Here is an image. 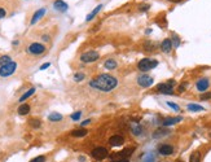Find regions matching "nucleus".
Segmentation results:
<instances>
[{
	"label": "nucleus",
	"mask_w": 211,
	"mask_h": 162,
	"mask_svg": "<svg viewBox=\"0 0 211 162\" xmlns=\"http://www.w3.org/2000/svg\"><path fill=\"white\" fill-rule=\"evenodd\" d=\"M104 67L106 69V70H116L118 67V62L114 60V58H108V60L104 62Z\"/></svg>",
	"instance_id": "17"
},
{
	"label": "nucleus",
	"mask_w": 211,
	"mask_h": 162,
	"mask_svg": "<svg viewBox=\"0 0 211 162\" xmlns=\"http://www.w3.org/2000/svg\"><path fill=\"white\" fill-rule=\"evenodd\" d=\"M62 114H60V113H57V112H52L49 115H48V121L49 122H60L62 121Z\"/></svg>",
	"instance_id": "24"
},
{
	"label": "nucleus",
	"mask_w": 211,
	"mask_h": 162,
	"mask_svg": "<svg viewBox=\"0 0 211 162\" xmlns=\"http://www.w3.org/2000/svg\"><path fill=\"white\" fill-rule=\"evenodd\" d=\"M149 7L150 5H148V4H144V5H140V8H139V9H140L141 12H146L148 9H149Z\"/></svg>",
	"instance_id": "39"
},
{
	"label": "nucleus",
	"mask_w": 211,
	"mask_h": 162,
	"mask_svg": "<svg viewBox=\"0 0 211 162\" xmlns=\"http://www.w3.org/2000/svg\"><path fill=\"white\" fill-rule=\"evenodd\" d=\"M114 162H129L128 160H118V161H114Z\"/></svg>",
	"instance_id": "43"
},
{
	"label": "nucleus",
	"mask_w": 211,
	"mask_h": 162,
	"mask_svg": "<svg viewBox=\"0 0 211 162\" xmlns=\"http://www.w3.org/2000/svg\"><path fill=\"white\" fill-rule=\"evenodd\" d=\"M87 134H88V130H85L84 127L75 129L71 131V136H74V137H84V136H87Z\"/></svg>",
	"instance_id": "19"
},
{
	"label": "nucleus",
	"mask_w": 211,
	"mask_h": 162,
	"mask_svg": "<svg viewBox=\"0 0 211 162\" xmlns=\"http://www.w3.org/2000/svg\"><path fill=\"white\" fill-rule=\"evenodd\" d=\"M45 13H47V9L45 8H40V9H38V11L32 14V18H31V21H30V25H35V23L38 21H40V19L45 16Z\"/></svg>",
	"instance_id": "13"
},
{
	"label": "nucleus",
	"mask_w": 211,
	"mask_h": 162,
	"mask_svg": "<svg viewBox=\"0 0 211 162\" xmlns=\"http://www.w3.org/2000/svg\"><path fill=\"white\" fill-rule=\"evenodd\" d=\"M30 162H45V157L44 156H38L35 158H32Z\"/></svg>",
	"instance_id": "36"
},
{
	"label": "nucleus",
	"mask_w": 211,
	"mask_h": 162,
	"mask_svg": "<svg viewBox=\"0 0 211 162\" xmlns=\"http://www.w3.org/2000/svg\"><path fill=\"white\" fill-rule=\"evenodd\" d=\"M88 86L91 88H93L96 91H100V92H112L113 90H116L117 86H118V79L114 75L112 74H108V73H104V74H100L97 77L92 78L89 81Z\"/></svg>",
	"instance_id": "1"
},
{
	"label": "nucleus",
	"mask_w": 211,
	"mask_h": 162,
	"mask_svg": "<svg viewBox=\"0 0 211 162\" xmlns=\"http://www.w3.org/2000/svg\"><path fill=\"white\" fill-rule=\"evenodd\" d=\"M210 137H211V132H210Z\"/></svg>",
	"instance_id": "47"
},
{
	"label": "nucleus",
	"mask_w": 211,
	"mask_h": 162,
	"mask_svg": "<svg viewBox=\"0 0 211 162\" xmlns=\"http://www.w3.org/2000/svg\"><path fill=\"white\" fill-rule=\"evenodd\" d=\"M186 109H188L189 112H203L205 108L198 105V104H188L186 105Z\"/></svg>",
	"instance_id": "25"
},
{
	"label": "nucleus",
	"mask_w": 211,
	"mask_h": 162,
	"mask_svg": "<svg viewBox=\"0 0 211 162\" xmlns=\"http://www.w3.org/2000/svg\"><path fill=\"white\" fill-rule=\"evenodd\" d=\"M73 78H74L75 82H82L83 79H85V74H84V73H82V71H76Z\"/></svg>",
	"instance_id": "31"
},
{
	"label": "nucleus",
	"mask_w": 211,
	"mask_h": 162,
	"mask_svg": "<svg viewBox=\"0 0 211 162\" xmlns=\"http://www.w3.org/2000/svg\"><path fill=\"white\" fill-rule=\"evenodd\" d=\"M171 42H172V47L174 48H177L180 46V38L176 35V34H172V39H171Z\"/></svg>",
	"instance_id": "32"
},
{
	"label": "nucleus",
	"mask_w": 211,
	"mask_h": 162,
	"mask_svg": "<svg viewBox=\"0 0 211 162\" xmlns=\"http://www.w3.org/2000/svg\"><path fill=\"white\" fill-rule=\"evenodd\" d=\"M45 46L44 44H42V43H38V42H34V43H31L30 46H28L26 48V51L30 53V55H34V56H38V55H42V53H44L45 52Z\"/></svg>",
	"instance_id": "8"
},
{
	"label": "nucleus",
	"mask_w": 211,
	"mask_h": 162,
	"mask_svg": "<svg viewBox=\"0 0 211 162\" xmlns=\"http://www.w3.org/2000/svg\"><path fill=\"white\" fill-rule=\"evenodd\" d=\"M51 66V62H45V64H43V65L39 67V70H45V69H48V67H49Z\"/></svg>",
	"instance_id": "38"
},
{
	"label": "nucleus",
	"mask_w": 211,
	"mask_h": 162,
	"mask_svg": "<svg viewBox=\"0 0 211 162\" xmlns=\"http://www.w3.org/2000/svg\"><path fill=\"white\" fill-rule=\"evenodd\" d=\"M172 42H171V39H165L163 42L161 43V51L163 52V53H170L172 51Z\"/></svg>",
	"instance_id": "16"
},
{
	"label": "nucleus",
	"mask_w": 211,
	"mask_h": 162,
	"mask_svg": "<svg viewBox=\"0 0 211 162\" xmlns=\"http://www.w3.org/2000/svg\"><path fill=\"white\" fill-rule=\"evenodd\" d=\"M89 123H91V119H85V121H83L82 123H80V126L84 127V126H87V125H89Z\"/></svg>",
	"instance_id": "41"
},
{
	"label": "nucleus",
	"mask_w": 211,
	"mask_h": 162,
	"mask_svg": "<svg viewBox=\"0 0 211 162\" xmlns=\"http://www.w3.org/2000/svg\"><path fill=\"white\" fill-rule=\"evenodd\" d=\"M199 99L202 100V101H207V100H210V99H211V92H203V94L201 95Z\"/></svg>",
	"instance_id": "35"
},
{
	"label": "nucleus",
	"mask_w": 211,
	"mask_h": 162,
	"mask_svg": "<svg viewBox=\"0 0 211 162\" xmlns=\"http://www.w3.org/2000/svg\"><path fill=\"white\" fill-rule=\"evenodd\" d=\"M9 62H12V57L9 56V55H4L0 57V66H4V65H7V64Z\"/></svg>",
	"instance_id": "28"
},
{
	"label": "nucleus",
	"mask_w": 211,
	"mask_h": 162,
	"mask_svg": "<svg viewBox=\"0 0 211 162\" xmlns=\"http://www.w3.org/2000/svg\"><path fill=\"white\" fill-rule=\"evenodd\" d=\"M91 156L97 161H102V160L109 157V152L105 146H96V148H93L92 152H91Z\"/></svg>",
	"instance_id": "7"
},
{
	"label": "nucleus",
	"mask_w": 211,
	"mask_h": 162,
	"mask_svg": "<svg viewBox=\"0 0 211 162\" xmlns=\"http://www.w3.org/2000/svg\"><path fill=\"white\" fill-rule=\"evenodd\" d=\"M150 33H152L150 29H146V30H145V34H146V35H148V34H150Z\"/></svg>",
	"instance_id": "45"
},
{
	"label": "nucleus",
	"mask_w": 211,
	"mask_h": 162,
	"mask_svg": "<svg viewBox=\"0 0 211 162\" xmlns=\"http://www.w3.org/2000/svg\"><path fill=\"white\" fill-rule=\"evenodd\" d=\"M133 150H135V148H124L122 150H119V152H116V153H113L112 156H110V160H112L113 162L114 161H118V160H128V157L129 156H132L133 153Z\"/></svg>",
	"instance_id": "5"
},
{
	"label": "nucleus",
	"mask_w": 211,
	"mask_h": 162,
	"mask_svg": "<svg viewBox=\"0 0 211 162\" xmlns=\"http://www.w3.org/2000/svg\"><path fill=\"white\" fill-rule=\"evenodd\" d=\"M209 87H210V79L209 78H201V79H198L197 82H196V90L202 92V94L209 90Z\"/></svg>",
	"instance_id": "10"
},
{
	"label": "nucleus",
	"mask_w": 211,
	"mask_h": 162,
	"mask_svg": "<svg viewBox=\"0 0 211 162\" xmlns=\"http://www.w3.org/2000/svg\"><path fill=\"white\" fill-rule=\"evenodd\" d=\"M154 48H156V44L153 42H150V40H148V42L144 43V50H145L146 52H153V51H154Z\"/></svg>",
	"instance_id": "26"
},
{
	"label": "nucleus",
	"mask_w": 211,
	"mask_h": 162,
	"mask_svg": "<svg viewBox=\"0 0 211 162\" xmlns=\"http://www.w3.org/2000/svg\"><path fill=\"white\" fill-rule=\"evenodd\" d=\"M141 162H156V157L153 153H146V154H144Z\"/></svg>",
	"instance_id": "29"
},
{
	"label": "nucleus",
	"mask_w": 211,
	"mask_h": 162,
	"mask_svg": "<svg viewBox=\"0 0 211 162\" xmlns=\"http://www.w3.org/2000/svg\"><path fill=\"white\" fill-rule=\"evenodd\" d=\"M136 82L141 88H149L153 83H154V79L148 74H141L136 78Z\"/></svg>",
	"instance_id": "9"
},
{
	"label": "nucleus",
	"mask_w": 211,
	"mask_h": 162,
	"mask_svg": "<svg viewBox=\"0 0 211 162\" xmlns=\"http://www.w3.org/2000/svg\"><path fill=\"white\" fill-rule=\"evenodd\" d=\"M30 109H31L30 105L23 102V104L20 105V108L17 109V112H18V114H20V115H27L28 113H30Z\"/></svg>",
	"instance_id": "22"
},
{
	"label": "nucleus",
	"mask_w": 211,
	"mask_h": 162,
	"mask_svg": "<svg viewBox=\"0 0 211 162\" xmlns=\"http://www.w3.org/2000/svg\"><path fill=\"white\" fill-rule=\"evenodd\" d=\"M80 117H82V110H76V112H74V113H71V114H70L71 121H74V122H78L80 119Z\"/></svg>",
	"instance_id": "30"
},
{
	"label": "nucleus",
	"mask_w": 211,
	"mask_h": 162,
	"mask_svg": "<svg viewBox=\"0 0 211 162\" xmlns=\"http://www.w3.org/2000/svg\"><path fill=\"white\" fill-rule=\"evenodd\" d=\"M129 130H131V134L135 135V136H140L142 134V127L139 125V123H131V127H129Z\"/></svg>",
	"instance_id": "20"
},
{
	"label": "nucleus",
	"mask_w": 211,
	"mask_h": 162,
	"mask_svg": "<svg viewBox=\"0 0 211 162\" xmlns=\"http://www.w3.org/2000/svg\"><path fill=\"white\" fill-rule=\"evenodd\" d=\"M174 146L171 144H161L158 146V153L162 154V156H171L174 153Z\"/></svg>",
	"instance_id": "12"
},
{
	"label": "nucleus",
	"mask_w": 211,
	"mask_h": 162,
	"mask_svg": "<svg viewBox=\"0 0 211 162\" xmlns=\"http://www.w3.org/2000/svg\"><path fill=\"white\" fill-rule=\"evenodd\" d=\"M185 87H186V84H185V83H184V84H181V86H179V88H177V91H179L180 94H181V92H184V91H185Z\"/></svg>",
	"instance_id": "40"
},
{
	"label": "nucleus",
	"mask_w": 211,
	"mask_h": 162,
	"mask_svg": "<svg viewBox=\"0 0 211 162\" xmlns=\"http://www.w3.org/2000/svg\"><path fill=\"white\" fill-rule=\"evenodd\" d=\"M189 162H201V153L199 152H193L189 157Z\"/></svg>",
	"instance_id": "27"
},
{
	"label": "nucleus",
	"mask_w": 211,
	"mask_h": 162,
	"mask_svg": "<svg viewBox=\"0 0 211 162\" xmlns=\"http://www.w3.org/2000/svg\"><path fill=\"white\" fill-rule=\"evenodd\" d=\"M42 39H43V40H44V42H49V40H51L49 35H43V36H42Z\"/></svg>",
	"instance_id": "42"
},
{
	"label": "nucleus",
	"mask_w": 211,
	"mask_h": 162,
	"mask_svg": "<svg viewBox=\"0 0 211 162\" xmlns=\"http://www.w3.org/2000/svg\"><path fill=\"white\" fill-rule=\"evenodd\" d=\"M180 121H183V117H169L162 121V126L163 127H169V126H174L176 123H179Z\"/></svg>",
	"instance_id": "15"
},
{
	"label": "nucleus",
	"mask_w": 211,
	"mask_h": 162,
	"mask_svg": "<svg viewBox=\"0 0 211 162\" xmlns=\"http://www.w3.org/2000/svg\"><path fill=\"white\" fill-rule=\"evenodd\" d=\"M30 126L32 127V129H39V127L42 126V122H40V119L31 118V119H30Z\"/></svg>",
	"instance_id": "33"
},
{
	"label": "nucleus",
	"mask_w": 211,
	"mask_h": 162,
	"mask_svg": "<svg viewBox=\"0 0 211 162\" xmlns=\"http://www.w3.org/2000/svg\"><path fill=\"white\" fill-rule=\"evenodd\" d=\"M102 4H99V5L97 7H96L95 9H93V11L92 12H91L89 14H87V17H85V22H89V21H92V19L96 17V16H97V14H99V12L100 11H101V9H102Z\"/></svg>",
	"instance_id": "18"
},
{
	"label": "nucleus",
	"mask_w": 211,
	"mask_h": 162,
	"mask_svg": "<svg viewBox=\"0 0 211 162\" xmlns=\"http://www.w3.org/2000/svg\"><path fill=\"white\" fill-rule=\"evenodd\" d=\"M157 66H158V61L156 60V58H150V57L141 58V60L137 62V69L142 73L150 71V70H153V69H156Z\"/></svg>",
	"instance_id": "2"
},
{
	"label": "nucleus",
	"mask_w": 211,
	"mask_h": 162,
	"mask_svg": "<svg viewBox=\"0 0 211 162\" xmlns=\"http://www.w3.org/2000/svg\"><path fill=\"white\" fill-rule=\"evenodd\" d=\"M169 134H170L169 129H158V130H156L154 132H153V137L158 139V137H163V136L169 135Z\"/></svg>",
	"instance_id": "23"
},
{
	"label": "nucleus",
	"mask_w": 211,
	"mask_h": 162,
	"mask_svg": "<svg viewBox=\"0 0 211 162\" xmlns=\"http://www.w3.org/2000/svg\"><path fill=\"white\" fill-rule=\"evenodd\" d=\"M175 84H176V81L170 79L165 83H159L156 90H157V92H159L162 95H172L174 94V86Z\"/></svg>",
	"instance_id": "3"
},
{
	"label": "nucleus",
	"mask_w": 211,
	"mask_h": 162,
	"mask_svg": "<svg viewBox=\"0 0 211 162\" xmlns=\"http://www.w3.org/2000/svg\"><path fill=\"white\" fill-rule=\"evenodd\" d=\"M17 70V62H9L7 65L4 66H0V77L2 78H7V77H11L12 74H14Z\"/></svg>",
	"instance_id": "6"
},
{
	"label": "nucleus",
	"mask_w": 211,
	"mask_h": 162,
	"mask_svg": "<svg viewBox=\"0 0 211 162\" xmlns=\"http://www.w3.org/2000/svg\"><path fill=\"white\" fill-rule=\"evenodd\" d=\"M108 143L110 144V146H121L124 144V137L122 135H113L109 137V141Z\"/></svg>",
	"instance_id": "11"
},
{
	"label": "nucleus",
	"mask_w": 211,
	"mask_h": 162,
	"mask_svg": "<svg viewBox=\"0 0 211 162\" xmlns=\"http://www.w3.org/2000/svg\"><path fill=\"white\" fill-rule=\"evenodd\" d=\"M35 91H36V88H35V87H31L30 90H27V91L25 92V94H23V95L20 97V100H18V101H20L21 104H23V102H25V101L28 99V97H31L32 95L35 94Z\"/></svg>",
	"instance_id": "21"
},
{
	"label": "nucleus",
	"mask_w": 211,
	"mask_h": 162,
	"mask_svg": "<svg viewBox=\"0 0 211 162\" xmlns=\"http://www.w3.org/2000/svg\"><path fill=\"white\" fill-rule=\"evenodd\" d=\"M169 2H171V3H180L181 0H169Z\"/></svg>",
	"instance_id": "44"
},
{
	"label": "nucleus",
	"mask_w": 211,
	"mask_h": 162,
	"mask_svg": "<svg viewBox=\"0 0 211 162\" xmlns=\"http://www.w3.org/2000/svg\"><path fill=\"white\" fill-rule=\"evenodd\" d=\"M53 8H55V11H57V12H60V13H65V12H68L69 5H68V3H65V2H64V0H55V3H53Z\"/></svg>",
	"instance_id": "14"
},
{
	"label": "nucleus",
	"mask_w": 211,
	"mask_h": 162,
	"mask_svg": "<svg viewBox=\"0 0 211 162\" xmlns=\"http://www.w3.org/2000/svg\"><path fill=\"white\" fill-rule=\"evenodd\" d=\"M166 104L169 105V106H170V108H171V109L174 110V112H180V106L177 105V104H175V102H172V101H167Z\"/></svg>",
	"instance_id": "34"
},
{
	"label": "nucleus",
	"mask_w": 211,
	"mask_h": 162,
	"mask_svg": "<svg viewBox=\"0 0 211 162\" xmlns=\"http://www.w3.org/2000/svg\"><path fill=\"white\" fill-rule=\"evenodd\" d=\"M100 58V53L97 51H93V50H91V51H85L83 52L82 55H80L79 57V60L82 61L83 64H92V62H96Z\"/></svg>",
	"instance_id": "4"
},
{
	"label": "nucleus",
	"mask_w": 211,
	"mask_h": 162,
	"mask_svg": "<svg viewBox=\"0 0 211 162\" xmlns=\"http://www.w3.org/2000/svg\"><path fill=\"white\" fill-rule=\"evenodd\" d=\"M5 16H7V11H5V9H4V8L0 7V19L4 18Z\"/></svg>",
	"instance_id": "37"
},
{
	"label": "nucleus",
	"mask_w": 211,
	"mask_h": 162,
	"mask_svg": "<svg viewBox=\"0 0 211 162\" xmlns=\"http://www.w3.org/2000/svg\"><path fill=\"white\" fill-rule=\"evenodd\" d=\"M18 43H20V42H18V40H14L12 44H13V46H18Z\"/></svg>",
	"instance_id": "46"
}]
</instances>
